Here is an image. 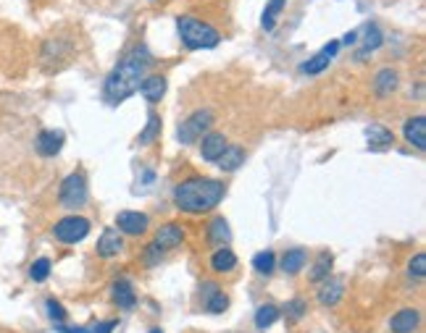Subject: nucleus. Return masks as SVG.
Returning <instances> with one entry per match:
<instances>
[{
  "instance_id": "obj_1",
  "label": "nucleus",
  "mask_w": 426,
  "mask_h": 333,
  "mask_svg": "<svg viewBox=\"0 0 426 333\" xmlns=\"http://www.w3.org/2000/svg\"><path fill=\"white\" fill-rule=\"evenodd\" d=\"M148 66H150V53L145 45H137L134 50L127 53V55L113 66V71L103 82L105 103L119 105L124 103L127 97H132V94L139 89L145 74H148Z\"/></svg>"
},
{
  "instance_id": "obj_2",
  "label": "nucleus",
  "mask_w": 426,
  "mask_h": 333,
  "mask_svg": "<svg viewBox=\"0 0 426 333\" xmlns=\"http://www.w3.org/2000/svg\"><path fill=\"white\" fill-rule=\"evenodd\" d=\"M226 195V184L218 179H208V176H190L182 184H176L174 189V202L182 213L190 215H203L218 207V202Z\"/></svg>"
},
{
  "instance_id": "obj_3",
  "label": "nucleus",
  "mask_w": 426,
  "mask_h": 333,
  "mask_svg": "<svg viewBox=\"0 0 426 333\" xmlns=\"http://www.w3.org/2000/svg\"><path fill=\"white\" fill-rule=\"evenodd\" d=\"M176 29H179L184 48H190V50H211V48H216L221 43V35L216 29L198 16H179L176 18Z\"/></svg>"
},
{
  "instance_id": "obj_4",
  "label": "nucleus",
  "mask_w": 426,
  "mask_h": 333,
  "mask_svg": "<svg viewBox=\"0 0 426 333\" xmlns=\"http://www.w3.org/2000/svg\"><path fill=\"white\" fill-rule=\"evenodd\" d=\"M213 126V111L211 108H201V111H195L190 119H184L176 129V139L182 142V145H195L198 139Z\"/></svg>"
},
{
  "instance_id": "obj_5",
  "label": "nucleus",
  "mask_w": 426,
  "mask_h": 333,
  "mask_svg": "<svg viewBox=\"0 0 426 333\" xmlns=\"http://www.w3.org/2000/svg\"><path fill=\"white\" fill-rule=\"evenodd\" d=\"M90 229L92 226H90L85 215H66L53 226V236L61 244H79V241H85L90 236Z\"/></svg>"
},
{
  "instance_id": "obj_6",
  "label": "nucleus",
  "mask_w": 426,
  "mask_h": 333,
  "mask_svg": "<svg viewBox=\"0 0 426 333\" xmlns=\"http://www.w3.org/2000/svg\"><path fill=\"white\" fill-rule=\"evenodd\" d=\"M58 202L69 210H79V207L87 202V179L85 173H69L66 179L61 181V189H58Z\"/></svg>"
},
{
  "instance_id": "obj_7",
  "label": "nucleus",
  "mask_w": 426,
  "mask_h": 333,
  "mask_svg": "<svg viewBox=\"0 0 426 333\" xmlns=\"http://www.w3.org/2000/svg\"><path fill=\"white\" fill-rule=\"evenodd\" d=\"M150 218L139 210H122L116 215V231L119 234H127V236H142L148 234Z\"/></svg>"
},
{
  "instance_id": "obj_8",
  "label": "nucleus",
  "mask_w": 426,
  "mask_h": 333,
  "mask_svg": "<svg viewBox=\"0 0 426 333\" xmlns=\"http://www.w3.org/2000/svg\"><path fill=\"white\" fill-rule=\"evenodd\" d=\"M337 53H339V40H331V43L324 45V48L316 53V55H311V58L305 60V63H303V74H308V77H316V74L326 71Z\"/></svg>"
},
{
  "instance_id": "obj_9",
  "label": "nucleus",
  "mask_w": 426,
  "mask_h": 333,
  "mask_svg": "<svg viewBox=\"0 0 426 333\" xmlns=\"http://www.w3.org/2000/svg\"><path fill=\"white\" fill-rule=\"evenodd\" d=\"M63 139L66 137H63V131H58V129H43L35 139V150L43 155V158H53V155L61 153Z\"/></svg>"
},
{
  "instance_id": "obj_10",
  "label": "nucleus",
  "mask_w": 426,
  "mask_h": 333,
  "mask_svg": "<svg viewBox=\"0 0 426 333\" xmlns=\"http://www.w3.org/2000/svg\"><path fill=\"white\" fill-rule=\"evenodd\" d=\"M97 255L103 257V260H111V257H119L124 252V239L122 234L116 229H105L100 234V239H97Z\"/></svg>"
},
{
  "instance_id": "obj_11",
  "label": "nucleus",
  "mask_w": 426,
  "mask_h": 333,
  "mask_svg": "<svg viewBox=\"0 0 426 333\" xmlns=\"http://www.w3.org/2000/svg\"><path fill=\"white\" fill-rule=\"evenodd\" d=\"M403 137H405V142H408L410 147L426 150V119L424 116H413V119L405 121Z\"/></svg>"
},
{
  "instance_id": "obj_12",
  "label": "nucleus",
  "mask_w": 426,
  "mask_h": 333,
  "mask_svg": "<svg viewBox=\"0 0 426 333\" xmlns=\"http://www.w3.org/2000/svg\"><path fill=\"white\" fill-rule=\"evenodd\" d=\"M201 158L206 163H216L218 158H221V153L226 150V137L221 134V131H211V134H206V137H201Z\"/></svg>"
},
{
  "instance_id": "obj_13",
  "label": "nucleus",
  "mask_w": 426,
  "mask_h": 333,
  "mask_svg": "<svg viewBox=\"0 0 426 333\" xmlns=\"http://www.w3.org/2000/svg\"><path fill=\"white\" fill-rule=\"evenodd\" d=\"M111 297H113V302L119 305V310H132L134 305H137V291H134L129 278H119V281L113 283Z\"/></svg>"
},
{
  "instance_id": "obj_14",
  "label": "nucleus",
  "mask_w": 426,
  "mask_h": 333,
  "mask_svg": "<svg viewBox=\"0 0 426 333\" xmlns=\"http://www.w3.org/2000/svg\"><path fill=\"white\" fill-rule=\"evenodd\" d=\"M421 323V312L418 310H400V312H395L390 320V331L392 333H413Z\"/></svg>"
},
{
  "instance_id": "obj_15",
  "label": "nucleus",
  "mask_w": 426,
  "mask_h": 333,
  "mask_svg": "<svg viewBox=\"0 0 426 333\" xmlns=\"http://www.w3.org/2000/svg\"><path fill=\"white\" fill-rule=\"evenodd\" d=\"M184 239V229L179 226V223H166V226H161V229L156 231V244L161 249H174L179 247Z\"/></svg>"
},
{
  "instance_id": "obj_16",
  "label": "nucleus",
  "mask_w": 426,
  "mask_h": 333,
  "mask_svg": "<svg viewBox=\"0 0 426 333\" xmlns=\"http://www.w3.org/2000/svg\"><path fill=\"white\" fill-rule=\"evenodd\" d=\"M363 134H366V139H368V147H371V150H387V147L395 145V134H392L387 126H382V124L366 126Z\"/></svg>"
},
{
  "instance_id": "obj_17",
  "label": "nucleus",
  "mask_w": 426,
  "mask_h": 333,
  "mask_svg": "<svg viewBox=\"0 0 426 333\" xmlns=\"http://www.w3.org/2000/svg\"><path fill=\"white\" fill-rule=\"evenodd\" d=\"M148 103H161L166 94V79L161 74H153V77H145L142 79V84L137 89Z\"/></svg>"
},
{
  "instance_id": "obj_18",
  "label": "nucleus",
  "mask_w": 426,
  "mask_h": 333,
  "mask_svg": "<svg viewBox=\"0 0 426 333\" xmlns=\"http://www.w3.org/2000/svg\"><path fill=\"white\" fill-rule=\"evenodd\" d=\"M218 168L224 173H235L237 168H243L245 163V150L240 145H226V150L221 153V158H218Z\"/></svg>"
},
{
  "instance_id": "obj_19",
  "label": "nucleus",
  "mask_w": 426,
  "mask_h": 333,
  "mask_svg": "<svg viewBox=\"0 0 426 333\" xmlns=\"http://www.w3.org/2000/svg\"><path fill=\"white\" fill-rule=\"evenodd\" d=\"M321 283L324 286L319 289V302H321L324 307H334L339 299H342V294H345V283L339 281V278H326Z\"/></svg>"
},
{
  "instance_id": "obj_20",
  "label": "nucleus",
  "mask_w": 426,
  "mask_h": 333,
  "mask_svg": "<svg viewBox=\"0 0 426 333\" xmlns=\"http://www.w3.org/2000/svg\"><path fill=\"white\" fill-rule=\"evenodd\" d=\"M398 71L395 69H382L374 77V94L376 97H390L395 89H398Z\"/></svg>"
},
{
  "instance_id": "obj_21",
  "label": "nucleus",
  "mask_w": 426,
  "mask_h": 333,
  "mask_svg": "<svg viewBox=\"0 0 426 333\" xmlns=\"http://www.w3.org/2000/svg\"><path fill=\"white\" fill-rule=\"evenodd\" d=\"M211 268H213V273H232L237 268V255L229 247H218L211 255Z\"/></svg>"
},
{
  "instance_id": "obj_22",
  "label": "nucleus",
  "mask_w": 426,
  "mask_h": 333,
  "mask_svg": "<svg viewBox=\"0 0 426 333\" xmlns=\"http://www.w3.org/2000/svg\"><path fill=\"white\" fill-rule=\"evenodd\" d=\"M305 263H308V252L305 249H300V247H295V249H289V252H284L282 255V271L287 275H297L300 271L305 268Z\"/></svg>"
},
{
  "instance_id": "obj_23",
  "label": "nucleus",
  "mask_w": 426,
  "mask_h": 333,
  "mask_svg": "<svg viewBox=\"0 0 426 333\" xmlns=\"http://www.w3.org/2000/svg\"><path fill=\"white\" fill-rule=\"evenodd\" d=\"M331 265H334V257H331V252H321V255L316 257L311 273H308V281H311V283L326 281V278H329V273H331Z\"/></svg>"
},
{
  "instance_id": "obj_24",
  "label": "nucleus",
  "mask_w": 426,
  "mask_h": 333,
  "mask_svg": "<svg viewBox=\"0 0 426 333\" xmlns=\"http://www.w3.org/2000/svg\"><path fill=\"white\" fill-rule=\"evenodd\" d=\"M284 9H287V0H269V3H266L263 16H261L263 32H274V26H277L279 16H282V11Z\"/></svg>"
},
{
  "instance_id": "obj_25",
  "label": "nucleus",
  "mask_w": 426,
  "mask_h": 333,
  "mask_svg": "<svg viewBox=\"0 0 426 333\" xmlns=\"http://www.w3.org/2000/svg\"><path fill=\"white\" fill-rule=\"evenodd\" d=\"M229 239H232L229 223H226L224 218H213L208 226V241L216 244V247H224V244H229Z\"/></svg>"
},
{
  "instance_id": "obj_26",
  "label": "nucleus",
  "mask_w": 426,
  "mask_h": 333,
  "mask_svg": "<svg viewBox=\"0 0 426 333\" xmlns=\"http://www.w3.org/2000/svg\"><path fill=\"white\" fill-rule=\"evenodd\" d=\"M279 317H282V310L277 305H261V307L255 310V328L266 331V328H271V325L277 323Z\"/></svg>"
},
{
  "instance_id": "obj_27",
  "label": "nucleus",
  "mask_w": 426,
  "mask_h": 333,
  "mask_svg": "<svg viewBox=\"0 0 426 333\" xmlns=\"http://www.w3.org/2000/svg\"><path fill=\"white\" fill-rule=\"evenodd\" d=\"M363 35H366V40H363L366 45H363V53H361V58H363V55H368V53H374L376 48H382V43H384L382 29H379L376 24H371V21L363 26Z\"/></svg>"
},
{
  "instance_id": "obj_28",
  "label": "nucleus",
  "mask_w": 426,
  "mask_h": 333,
  "mask_svg": "<svg viewBox=\"0 0 426 333\" xmlns=\"http://www.w3.org/2000/svg\"><path fill=\"white\" fill-rule=\"evenodd\" d=\"M252 268H255V273L261 275H271L274 273V268H277V255L266 249V252H258V255L252 257Z\"/></svg>"
},
{
  "instance_id": "obj_29",
  "label": "nucleus",
  "mask_w": 426,
  "mask_h": 333,
  "mask_svg": "<svg viewBox=\"0 0 426 333\" xmlns=\"http://www.w3.org/2000/svg\"><path fill=\"white\" fill-rule=\"evenodd\" d=\"M158 134H161V116L150 113V116H148V126L139 131L137 142H139V145H150V142H156Z\"/></svg>"
},
{
  "instance_id": "obj_30",
  "label": "nucleus",
  "mask_w": 426,
  "mask_h": 333,
  "mask_svg": "<svg viewBox=\"0 0 426 333\" xmlns=\"http://www.w3.org/2000/svg\"><path fill=\"white\" fill-rule=\"evenodd\" d=\"M50 271H53L50 260H48V257H37L35 263L29 265V278H32L35 283H43V281H48Z\"/></svg>"
},
{
  "instance_id": "obj_31",
  "label": "nucleus",
  "mask_w": 426,
  "mask_h": 333,
  "mask_svg": "<svg viewBox=\"0 0 426 333\" xmlns=\"http://www.w3.org/2000/svg\"><path fill=\"white\" fill-rule=\"evenodd\" d=\"M45 312H48V317H50L53 325L58 323H66L69 320V312H66V307H63L58 299H45Z\"/></svg>"
},
{
  "instance_id": "obj_32",
  "label": "nucleus",
  "mask_w": 426,
  "mask_h": 333,
  "mask_svg": "<svg viewBox=\"0 0 426 333\" xmlns=\"http://www.w3.org/2000/svg\"><path fill=\"white\" fill-rule=\"evenodd\" d=\"M226 307H229V297L221 289H216L211 297H206V312H211V315H221Z\"/></svg>"
},
{
  "instance_id": "obj_33",
  "label": "nucleus",
  "mask_w": 426,
  "mask_h": 333,
  "mask_svg": "<svg viewBox=\"0 0 426 333\" xmlns=\"http://www.w3.org/2000/svg\"><path fill=\"white\" fill-rule=\"evenodd\" d=\"M408 275L410 278H424L426 275V252H416L408 263Z\"/></svg>"
},
{
  "instance_id": "obj_34",
  "label": "nucleus",
  "mask_w": 426,
  "mask_h": 333,
  "mask_svg": "<svg viewBox=\"0 0 426 333\" xmlns=\"http://www.w3.org/2000/svg\"><path fill=\"white\" fill-rule=\"evenodd\" d=\"M284 312H287L292 320H300L303 315H308V305H305L303 299H289L287 305H284Z\"/></svg>"
},
{
  "instance_id": "obj_35",
  "label": "nucleus",
  "mask_w": 426,
  "mask_h": 333,
  "mask_svg": "<svg viewBox=\"0 0 426 333\" xmlns=\"http://www.w3.org/2000/svg\"><path fill=\"white\" fill-rule=\"evenodd\" d=\"M161 257H164V249L158 247L156 241H153V244H148V247H145V252H142V260H145V265H158V263H161Z\"/></svg>"
},
{
  "instance_id": "obj_36",
  "label": "nucleus",
  "mask_w": 426,
  "mask_h": 333,
  "mask_svg": "<svg viewBox=\"0 0 426 333\" xmlns=\"http://www.w3.org/2000/svg\"><path fill=\"white\" fill-rule=\"evenodd\" d=\"M113 328H116V320H105V323H97L90 333H113Z\"/></svg>"
},
{
  "instance_id": "obj_37",
  "label": "nucleus",
  "mask_w": 426,
  "mask_h": 333,
  "mask_svg": "<svg viewBox=\"0 0 426 333\" xmlns=\"http://www.w3.org/2000/svg\"><path fill=\"white\" fill-rule=\"evenodd\" d=\"M55 331H58V333H90L87 328H69L66 323H58V325H55Z\"/></svg>"
},
{
  "instance_id": "obj_38",
  "label": "nucleus",
  "mask_w": 426,
  "mask_h": 333,
  "mask_svg": "<svg viewBox=\"0 0 426 333\" xmlns=\"http://www.w3.org/2000/svg\"><path fill=\"white\" fill-rule=\"evenodd\" d=\"M356 43H358V32H348V35H345V40H342L339 45H356Z\"/></svg>"
},
{
  "instance_id": "obj_39",
  "label": "nucleus",
  "mask_w": 426,
  "mask_h": 333,
  "mask_svg": "<svg viewBox=\"0 0 426 333\" xmlns=\"http://www.w3.org/2000/svg\"><path fill=\"white\" fill-rule=\"evenodd\" d=\"M150 333H164V331H161V328H153V331H150Z\"/></svg>"
}]
</instances>
